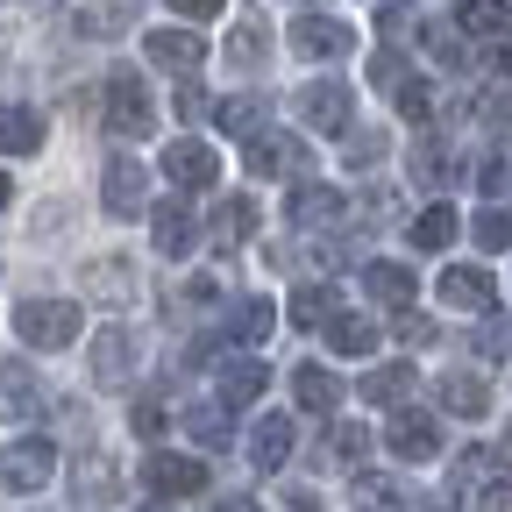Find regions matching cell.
<instances>
[{
  "label": "cell",
  "instance_id": "6da1fadb",
  "mask_svg": "<svg viewBox=\"0 0 512 512\" xmlns=\"http://www.w3.org/2000/svg\"><path fill=\"white\" fill-rule=\"evenodd\" d=\"M100 121L114 128V136H150V128H157V100H150L143 72L114 64V72H107V107H100Z\"/></svg>",
  "mask_w": 512,
  "mask_h": 512
},
{
  "label": "cell",
  "instance_id": "7a4b0ae2",
  "mask_svg": "<svg viewBox=\"0 0 512 512\" xmlns=\"http://www.w3.org/2000/svg\"><path fill=\"white\" fill-rule=\"evenodd\" d=\"M15 328H22V342H29V349H72V342H79V328H86V313H79L72 299H22Z\"/></svg>",
  "mask_w": 512,
  "mask_h": 512
},
{
  "label": "cell",
  "instance_id": "3957f363",
  "mask_svg": "<svg viewBox=\"0 0 512 512\" xmlns=\"http://www.w3.org/2000/svg\"><path fill=\"white\" fill-rule=\"evenodd\" d=\"M100 214H114V221L150 214V171L136 157H107V171H100Z\"/></svg>",
  "mask_w": 512,
  "mask_h": 512
},
{
  "label": "cell",
  "instance_id": "277c9868",
  "mask_svg": "<svg viewBox=\"0 0 512 512\" xmlns=\"http://www.w3.org/2000/svg\"><path fill=\"white\" fill-rule=\"evenodd\" d=\"M50 477H57V448H50L43 434H22L8 456H0V484H8L15 498H36Z\"/></svg>",
  "mask_w": 512,
  "mask_h": 512
},
{
  "label": "cell",
  "instance_id": "5b68a950",
  "mask_svg": "<svg viewBox=\"0 0 512 512\" xmlns=\"http://www.w3.org/2000/svg\"><path fill=\"white\" fill-rule=\"evenodd\" d=\"M384 441H392L399 463H427V456H441V420L420 413V406H399L392 427H384Z\"/></svg>",
  "mask_w": 512,
  "mask_h": 512
},
{
  "label": "cell",
  "instance_id": "8992f818",
  "mask_svg": "<svg viewBox=\"0 0 512 512\" xmlns=\"http://www.w3.org/2000/svg\"><path fill=\"white\" fill-rule=\"evenodd\" d=\"M143 484H150L157 498H192V491H207V463H200V456H171V448H150Z\"/></svg>",
  "mask_w": 512,
  "mask_h": 512
},
{
  "label": "cell",
  "instance_id": "52a82bcc",
  "mask_svg": "<svg viewBox=\"0 0 512 512\" xmlns=\"http://www.w3.org/2000/svg\"><path fill=\"white\" fill-rule=\"evenodd\" d=\"M292 107H299L306 128H328V136H342V128H349V86H342V79H313V86H299Z\"/></svg>",
  "mask_w": 512,
  "mask_h": 512
},
{
  "label": "cell",
  "instance_id": "ba28073f",
  "mask_svg": "<svg viewBox=\"0 0 512 512\" xmlns=\"http://www.w3.org/2000/svg\"><path fill=\"white\" fill-rule=\"evenodd\" d=\"M292 50H299V57H313V64H320V57L335 64V57H349V50H356V29H349V22H335V15H299V22H292Z\"/></svg>",
  "mask_w": 512,
  "mask_h": 512
},
{
  "label": "cell",
  "instance_id": "9c48e42d",
  "mask_svg": "<svg viewBox=\"0 0 512 512\" xmlns=\"http://www.w3.org/2000/svg\"><path fill=\"white\" fill-rule=\"evenodd\" d=\"M164 178H171V185H185V192H207V185L221 178V157H214L200 136H178V143L164 150Z\"/></svg>",
  "mask_w": 512,
  "mask_h": 512
},
{
  "label": "cell",
  "instance_id": "30bf717a",
  "mask_svg": "<svg viewBox=\"0 0 512 512\" xmlns=\"http://www.w3.org/2000/svg\"><path fill=\"white\" fill-rule=\"evenodd\" d=\"M150 235H157V256H192L200 249V214H192L185 200H157V221H150Z\"/></svg>",
  "mask_w": 512,
  "mask_h": 512
},
{
  "label": "cell",
  "instance_id": "8fae6325",
  "mask_svg": "<svg viewBox=\"0 0 512 512\" xmlns=\"http://www.w3.org/2000/svg\"><path fill=\"white\" fill-rule=\"evenodd\" d=\"M498 299V278L484 264H448L441 271V306H463V313H484Z\"/></svg>",
  "mask_w": 512,
  "mask_h": 512
},
{
  "label": "cell",
  "instance_id": "7c38bea8",
  "mask_svg": "<svg viewBox=\"0 0 512 512\" xmlns=\"http://www.w3.org/2000/svg\"><path fill=\"white\" fill-rule=\"evenodd\" d=\"M249 171H256V178H292V171H306V143L264 128V136L249 143Z\"/></svg>",
  "mask_w": 512,
  "mask_h": 512
},
{
  "label": "cell",
  "instance_id": "4fadbf2b",
  "mask_svg": "<svg viewBox=\"0 0 512 512\" xmlns=\"http://www.w3.org/2000/svg\"><path fill=\"white\" fill-rule=\"evenodd\" d=\"M128 370H136V335L128 328H100V342H93V384H128Z\"/></svg>",
  "mask_w": 512,
  "mask_h": 512
},
{
  "label": "cell",
  "instance_id": "5bb4252c",
  "mask_svg": "<svg viewBox=\"0 0 512 512\" xmlns=\"http://www.w3.org/2000/svg\"><path fill=\"white\" fill-rule=\"evenodd\" d=\"M143 50H150V64H164V72H200V57H207V43L192 29H150Z\"/></svg>",
  "mask_w": 512,
  "mask_h": 512
},
{
  "label": "cell",
  "instance_id": "9a60e30c",
  "mask_svg": "<svg viewBox=\"0 0 512 512\" xmlns=\"http://www.w3.org/2000/svg\"><path fill=\"white\" fill-rule=\"evenodd\" d=\"M292 399H299L306 413H335V406H342V377H335L328 363H299V370H292Z\"/></svg>",
  "mask_w": 512,
  "mask_h": 512
},
{
  "label": "cell",
  "instance_id": "2e32d148",
  "mask_svg": "<svg viewBox=\"0 0 512 512\" xmlns=\"http://www.w3.org/2000/svg\"><path fill=\"white\" fill-rule=\"evenodd\" d=\"M249 463H256V470H285V463H292V420H285V413H264V420H256Z\"/></svg>",
  "mask_w": 512,
  "mask_h": 512
},
{
  "label": "cell",
  "instance_id": "e0dca14e",
  "mask_svg": "<svg viewBox=\"0 0 512 512\" xmlns=\"http://www.w3.org/2000/svg\"><path fill=\"white\" fill-rule=\"evenodd\" d=\"M342 207H349L342 192H335V185H313V178L292 192V221H299V228H335V221H342Z\"/></svg>",
  "mask_w": 512,
  "mask_h": 512
},
{
  "label": "cell",
  "instance_id": "ac0fdd59",
  "mask_svg": "<svg viewBox=\"0 0 512 512\" xmlns=\"http://www.w3.org/2000/svg\"><path fill=\"white\" fill-rule=\"evenodd\" d=\"M43 150V114L36 107H0V157H36Z\"/></svg>",
  "mask_w": 512,
  "mask_h": 512
},
{
  "label": "cell",
  "instance_id": "d6986e66",
  "mask_svg": "<svg viewBox=\"0 0 512 512\" xmlns=\"http://www.w3.org/2000/svg\"><path fill=\"white\" fill-rule=\"evenodd\" d=\"M441 406L463 413V420H484V413H491V384H484L477 370H456V377H441Z\"/></svg>",
  "mask_w": 512,
  "mask_h": 512
},
{
  "label": "cell",
  "instance_id": "ffe728a7",
  "mask_svg": "<svg viewBox=\"0 0 512 512\" xmlns=\"http://www.w3.org/2000/svg\"><path fill=\"white\" fill-rule=\"evenodd\" d=\"M456 29H463V36H484V43H498V36L512 29V8H505V0H456Z\"/></svg>",
  "mask_w": 512,
  "mask_h": 512
},
{
  "label": "cell",
  "instance_id": "44dd1931",
  "mask_svg": "<svg viewBox=\"0 0 512 512\" xmlns=\"http://www.w3.org/2000/svg\"><path fill=\"white\" fill-rule=\"evenodd\" d=\"M456 228H463V221H456V207H448V200H434V207H420V214H413V249L441 256L448 242H456Z\"/></svg>",
  "mask_w": 512,
  "mask_h": 512
},
{
  "label": "cell",
  "instance_id": "7402d4cb",
  "mask_svg": "<svg viewBox=\"0 0 512 512\" xmlns=\"http://www.w3.org/2000/svg\"><path fill=\"white\" fill-rule=\"evenodd\" d=\"M264 100H256V93H235V100H221L214 107V121H221V136H242V143H256V136H264Z\"/></svg>",
  "mask_w": 512,
  "mask_h": 512
},
{
  "label": "cell",
  "instance_id": "603a6c76",
  "mask_svg": "<svg viewBox=\"0 0 512 512\" xmlns=\"http://www.w3.org/2000/svg\"><path fill=\"white\" fill-rule=\"evenodd\" d=\"M249 235H256V200H242V192H235V200L214 207V249H242Z\"/></svg>",
  "mask_w": 512,
  "mask_h": 512
},
{
  "label": "cell",
  "instance_id": "cb8c5ba5",
  "mask_svg": "<svg viewBox=\"0 0 512 512\" xmlns=\"http://www.w3.org/2000/svg\"><path fill=\"white\" fill-rule=\"evenodd\" d=\"M328 349L335 356H370L377 349V320L370 313H335L328 320Z\"/></svg>",
  "mask_w": 512,
  "mask_h": 512
},
{
  "label": "cell",
  "instance_id": "d4e9b609",
  "mask_svg": "<svg viewBox=\"0 0 512 512\" xmlns=\"http://www.w3.org/2000/svg\"><path fill=\"white\" fill-rule=\"evenodd\" d=\"M228 335L249 342V349H256V342H271V335H278V306H271V299H242V306L228 313Z\"/></svg>",
  "mask_w": 512,
  "mask_h": 512
},
{
  "label": "cell",
  "instance_id": "484cf974",
  "mask_svg": "<svg viewBox=\"0 0 512 512\" xmlns=\"http://www.w3.org/2000/svg\"><path fill=\"white\" fill-rule=\"evenodd\" d=\"M413 384H420L413 363H384V370L363 377V399H370V406H406V399H413Z\"/></svg>",
  "mask_w": 512,
  "mask_h": 512
},
{
  "label": "cell",
  "instance_id": "4316f807",
  "mask_svg": "<svg viewBox=\"0 0 512 512\" xmlns=\"http://www.w3.org/2000/svg\"><path fill=\"white\" fill-rule=\"evenodd\" d=\"M264 384H271L264 363H249V356L228 363V370H221V406H256V399H264Z\"/></svg>",
  "mask_w": 512,
  "mask_h": 512
},
{
  "label": "cell",
  "instance_id": "83f0119b",
  "mask_svg": "<svg viewBox=\"0 0 512 512\" xmlns=\"http://www.w3.org/2000/svg\"><path fill=\"white\" fill-rule=\"evenodd\" d=\"M0 413H8V420H36V377H29V363L0 370Z\"/></svg>",
  "mask_w": 512,
  "mask_h": 512
},
{
  "label": "cell",
  "instance_id": "f1b7e54d",
  "mask_svg": "<svg viewBox=\"0 0 512 512\" xmlns=\"http://www.w3.org/2000/svg\"><path fill=\"white\" fill-rule=\"evenodd\" d=\"M86 292H93V299H107V306H128V299H136V278H128L121 256H107V264H93V271H86Z\"/></svg>",
  "mask_w": 512,
  "mask_h": 512
},
{
  "label": "cell",
  "instance_id": "f546056e",
  "mask_svg": "<svg viewBox=\"0 0 512 512\" xmlns=\"http://www.w3.org/2000/svg\"><path fill=\"white\" fill-rule=\"evenodd\" d=\"M335 313H342L335 285H299L292 292V320H299V328H320V320H335Z\"/></svg>",
  "mask_w": 512,
  "mask_h": 512
},
{
  "label": "cell",
  "instance_id": "4dcf8cb0",
  "mask_svg": "<svg viewBox=\"0 0 512 512\" xmlns=\"http://www.w3.org/2000/svg\"><path fill=\"white\" fill-rule=\"evenodd\" d=\"M114 491H121V470H114L107 456H79V498H86V505H107Z\"/></svg>",
  "mask_w": 512,
  "mask_h": 512
},
{
  "label": "cell",
  "instance_id": "1f68e13d",
  "mask_svg": "<svg viewBox=\"0 0 512 512\" xmlns=\"http://www.w3.org/2000/svg\"><path fill=\"white\" fill-rule=\"evenodd\" d=\"M363 285H370L384 306H399V313H406V299H413V271H406V264H370Z\"/></svg>",
  "mask_w": 512,
  "mask_h": 512
},
{
  "label": "cell",
  "instance_id": "d6a6232c",
  "mask_svg": "<svg viewBox=\"0 0 512 512\" xmlns=\"http://www.w3.org/2000/svg\"><path fill=\"white\" fill-rule=\"evenodd\" d=\"M356 512H406V491L392 477H356Z\"/></svg>",
  "mask_w": 512,
  "mask_h": 512
},
{
  "label": "cell",
  "instance_id": "836d02e7",
  "mask_svg": "<svg viewBox=\"0 0 512 512\" xmlns=\"http://www.w3.org/2000/svg\"><path fill=\"white\" fill-rule=\"evenodd\" d=\"M228 64L235 72H249V64H264V22H235V36H228Z\"/></svg>",
  "mask_w": 512,
  "mask_h": 512
},
{
  "label": "cell",
  "instance_id": "e575fe53",
  "mask_svg": "<svg viewBox=\"0 0 512 512\" xmlns=\"http://www.w3.org/2000/svg\"><path fill=\"white\" fill-rule=\"evenodd\" d=\"M392 100H399V114H406V121H434V107H441V93H434L427 79H406Z\"/></svg>",
  "mask_w": 512,
  "mask_h": 512
},
{
  "label": "cell",
  "instance_id": "d590c367",
  "mask_svg": "<svg viewBox=\"0 0 512 512\" xmlns=\"http://www.w3.org/2000/svg\"><path fill=\"white\" fill-rule=\"evenodd\" d=\"M470 235H477V249H512V214L505 207H484L470 221Z\"/></svg>",
  "mask_w": 512,
  "mask_h": 512
},
{
  "label": "cell",
  "instance_id": "8d00e7d4",
  "mask_svg": "<svg viewBox=\"0 0 512 512\" xmlns=\"http://www.w3.org/2000/svg\"><path fill=\"white\" fill-rule=\"evenodd\" d=\"M185 427L200 434L207 448H221V441H228V406H221V399H214V406H192V413H185Z\"/></svg>",
  "mask_w": 512,
  "mask_h": 512
},
{
  "label": "cell",
  "instance_id": "74e56055",
  "mask_svg": "<svg viewBox=\"0 0 512 512\" xmlns=\"http://www.w3.org/2000/svg\"><path fill=\"white\" fill-rule=\"evenodd\" d=\"M477 356H512V313H491L477 328Z\"/></svg>",
  "mask_w": 512,
  "mask_h": 512
},
{
  "label": "cell",
  "instance_id": "f35d334b",
  "mask_svg": "<svg viewBox=\"0 0 512 512\" xmlns=\"http://www.w3.org/2000/svg\"><path fill=\"white\" fill-rule=\"evenodd\" d=\"M370 79H377L384 93H399L413 72H406V57H399V50H377V57H370Z\"/></svg>",
  "mask_w": 512,
  "mask_h": 512
},
{
  "label": "cell",
  "instance_id": "ab89813d",
  "mask_svg": "<svg viewBox=\"0 0 512 512\" xmlns=\"http://www.w3.org/2000/svg\"><path fill=\"white\" fill-rule=\"evenodd\" d=\"M335 456H342V463H363V456H370V427L342 420V427H335Z\"/></svg>",
  "mask_w": 512,
  "mask_h": 512
},
{
  "label": "cell",
  "instance_id": "60d3db41",
  "mask_svg": "<svg viewBox=\"0 0 512 512\" xmlns=\"http://www.w3.org/2000/svg\"><path fill=\"white\" fill-rule=\"evenodd\" d=\"M413 178H420V185H448V157H441L434 143H420V150H413Z\"/></svg>",
  "mask_w": 512,
  "mask_h": 512
},
{
  "label": "cell",
  "instance_id": "b9f144b4",
  "mask_svg": "<svg viewBox=\"0 0 512 512\" xmlns=\"http://www.w3.org/2000/svg\"><path fill=\"white\" fill-rule=\"evenodd\" d=\"M392 335H399V342H406V349H420V342H434V320H427V313H413V306H406V313H399V328H392Z\"/></svg>",
  "mask_w": 512,
  "mask_h": 512
},
{
  "label": "cell",
  "instance_id": "7bdbcfd3",
  "mask_svg": "<svg viewBox=\"0 0 512 512\" xmlns=\"http://www.w3.org/2000/svg\"><path fill=\"white\" fill-rule=\"evenodd\" d=\"M505 178H512V164H505V157H484V164H477V185L491 192V200L505 192Z\"/></svg>",
  "mask_w": 512,
  "mask_h": 512
},
{
  "label": "cell",
  "instance_id": "ee69618b",
  "mask_svg": "<svg viewBox=\"0 0 512 512\" xmlns=\"http://www.w3.org/2000/svg\"><path fill=\"white\" fill-rule=\"evenodd\" d=\"M128 420H136V434L150 441V434H164V406L157 399H136V413H128Z\"/></svg>",
  "mask_w": 512,
  "mask_h": 512
},
{
  "label": "cell",
  "instance_id": "f6af8a7d",
  "mask_svg": "<svg viewBox=\"0 0 512 512\" xmlns=\"http://www.w3.org/2000/svg\"><path fill=\"white\" fill-rule=\"evenodd\" d=\"M171 107H178V121H207V93H200V86H178Z\"/></svg>",
  "mask_w": 512,
  "mask_h": 512
},
{
  "label": "cell",
  "instance_id": "bcb514c9",
  "mask_svg": "<svg viewBox=\"0 0 512 512\" xmlns=\"http://www.w3.org/2000/svg\"><path fill=\"white\" fill-rule=\"evenodd\" d=\"M477 114H484L491 128H505V121H512V93H484V100H477Z\"/></svg>",
  "mask_w": 512,
  "mask_h": 512
},
{
  "label": "cell",
  "instance_id": "7dc6e473",
  "mask_svg": "<svg viewBox=\"0 0 512 512\" xmlns=\"http://www.w3.org/2000/svg\"><path fill=\"white\" fill-rule=\"evenodd\" d=\"M171 8H178L185 22H214V15L228 8V0H171Z\"/></svg>",
  "mask_w": 512,
  "mask_h": 512
},
{
  "label": "cell",
  "instance_id": "c3c4849f",
  "mask_svg": "<svg viewBox=\"0 0 512 512\" xmlns=\"http://www.w3.org/2000/svg\"><path fill=\"white\" fill-rule=\"evenodd\" d=\"M477 512H512V484H484L477 491Z\"/></svg>",
  "mask_w": 512,
  "mask_h": 512
},
{
  "label": "cell",
  "instance_id": "681fc988",
  "mask_svg": "<svg viewBox=\"0 0 512 512\" xmlns=\"http://www.w3.org/2000/svg\"><path fill=\"white\" fill-rule=\"evenodd\" d=\"M377 150H384L377 136H356V143H349V164H356V171H370V164H377Z\"/></svg>",
  "mask_w": 512,
  "mask_h": 512
},
{
  "label": "cell",
  "instance_id": "f907efd6",
  "mask_svg": "<svg viewBox=\"0 0 512 512\" xmlns=\"http://www.w3.org/2000/svg\"><path fill=\"white\" fill-rule=\"evenodd\" d=\"M491 64H498V72H512V29H505V36L491 43Z\"/></svg>",
  "mask_w": 512,
  "mask_h": 512
},
{
  "label": "cell",
  "instance_id": "816d5d0a",
  "mask_svg": "<svg viewBox=\"0 0 512 512\" xmlns=\"http://www.w3.org/2000/svg\"><path fill=\"white\" fill-rule=\"evenodd\" d=\"M285 512H320V498H313V491H292V498H285Z\"/></svg>",
  "mask_w": 512,
  "mask_h": 512
},
{
  "label": "cell",
  "instance_id": "f5cc1de1",
  "mask_svg": "<svg viewBox=\"0 0 512 512\" xmlns=\"http://www.w3.org/2000/svg\"><path fill=\"white\" fill-rule=\"evenodd\" d=\"M214 512H256V498H221Z\"/></svg>",
  "mask_w": 512,
  "mask_h": 512
},
{
  "label": "cell",
  "instance_id": "db71d44e",
  "mask_svg": "<svg viewBox=\"0 0 512 512\" xmlns=\"http://www.w3.org/2000/svg\"><path fill=\"white\" fill-rule=\"evenodd\" d=\"M498 463H512V427H505V441H498Z\"/></svg>",
  "mask_w": 512,
  "mask_h": 512
},
{
  "label": "cell",
  "instance_id": "11a10c76",
  "mask_svg": "<svg viewBox=\"0 0 512 512\" xmlns=\"http://www.w3.org/2000/svg\"><path fill=\"white\" fill-rule=\"evenodd\" d=\"M8 200H15V185H8V171H0V207H8Z\"/></svg>",
  "mask_w": 512,
  "mask_h": 512
},
{
  "label": "cell",
  "instance_id": "9f6ffc18",
  "mask_svg": "<svg viewBox=\"0 0 512 512\" xmlns=\"http://www.w3.org/2000/svg\"><path fill=\"white\" fill-rule=\"evenodd\" d=\"M143 512H171V505H143Z\"/></svg>",
  "mask_w": 512,
  "mask_h": 512
},
{
  "label": "cell",
  "instance_id": "6f0895ef",
  "mask_svg": "<svg viewBox=\"0 0 512 512\" xmlns=\"http://www.w3.org/2000/svg\"><path fill=\"white\" fill-rule=\"evenodd\" d=\"M306 8H313V0H306Z\"/></svg>",
  "mask_w": 512,
  "mask_h": 512
}]
</instances>
